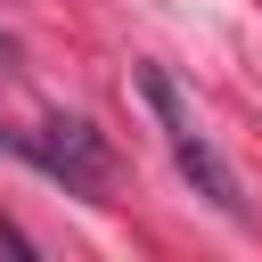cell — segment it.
<instances>
[{
	"label": "cell",
	"mask_w": 262,
	"mask_h": 262,
	"mask_svg": "<svg viewBox=\"0 0 262 262\" xmlns=\"http://www.w3.org/2000/svg\"><path fill=\"white\" fill-rule=\"evenodd\" d=\"M139 98H147V115H156V131H164V147H172V164H180V180L221 213V221H254V205H246V180H237V164L196 131V106H188V90L164 74V66H139Z\"/></svg>",
	"instance_id": "obj_1"
},
{
	"label": "cell",
	"mask_w": 262,
	"mask_h": 262,
	"mask_svg": "<svg viewBox=\"0 0 262 262\" xmlns=\"http://www.w3.org/2000/svg\"><path fill=\"white\" fill-rule=\"evenodd\" d=\"M25 164L49 172L66 196H106V180H115V147L82 115H49L41 131H25Z\"/></svg>",
	"instance_id": "obj_2"
},
{
	"label": "cell",
	"mask_w": 262,
	"mask_h": 262,
	"mask_svg": "<svg viewBox=\"0 0 262 262\" xmlns=\"http://www.w3.org/2000/svg\"><path fill=\"white\" fill-rule=\"evenodd\" d=\"M0 147H8V156H25V131H0Z\"/></svg>",
	"instance_id": "obj_3"
}]
</instances>
